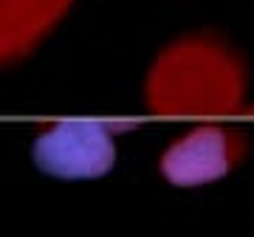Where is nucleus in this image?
Listing matches in <instances>:
<instances>
[{
    "instance_id": "5",
    "label": "nucleus",
    "mask_w": 254,
    "mask_h": 237,
    "mask_svg": "<svg viewBox=\"0 0 254 237\" xmlns=\"http://www.w3.org/2000/svg\"><path fill=\"white\" fill-rule=\"evenodd\" d=\"M246 110V113H252V116H254V105H249V108H243Z\"/></svg>"
},
{
    "instance_id": "3",
    "label": "nucleus",
    "mask_w": 254,
    "mask_h": 237,
    "mask_svg": "<svg viewBox=\"0 0 254 237\" xmlns=\"http://www.w3.org/2000/svg\"><path fill=\"white\" fill-rule=\"evenodd\" d=\"M113 130L105 121L88 118L54 121L34 138V161L57 178H99L116 161Z\"/></svg>"
},
{
    "instance_id": "1",
    "label": "nucleus",
    "mask_w": 254,
    "mask_h": 237,
    "mask_svg": "<svg viewBox=\"0 0 254 237\" xmlns=\"http://www.w3.org/2000/svg\"><path fill=\"white\" fill-rule=\"evenodd\" d=\"M243 57L212 31L167 43L144 79V102L158 116L226 118L243 110Z\"/></svg>"
},
{
    "instance_id": "4",
    "label": "nucleus",
    "mask_w": 254,
    "mask_h": 237,
    "mask_svg": "<svg viewBox=\"0 0 254 237\" xmlns=\"http://www.w3.org/2000/svg\"><path fill=\"white\" fill-rule=\"evenodd\" d=\"M73 0H0V68L26 59L68 14Z\"/></svg>"
},
{
    "instance_id": "2",
    "label": "nucleus",
    "mask_w": 254,
    "mask_h": 237,
    "mask_svg": "<svg viewBox=\"0 0 254 237\" xmlns=\"http://www.w3.org/2000/svg\"><path fill=\"white\" fill-rule=\"evenodd\" d=\"M249 153L243 130L229 124H198L167 147L158 158V170L175 186H203L229 175Z\"/></svg>"
}]
</instances>
